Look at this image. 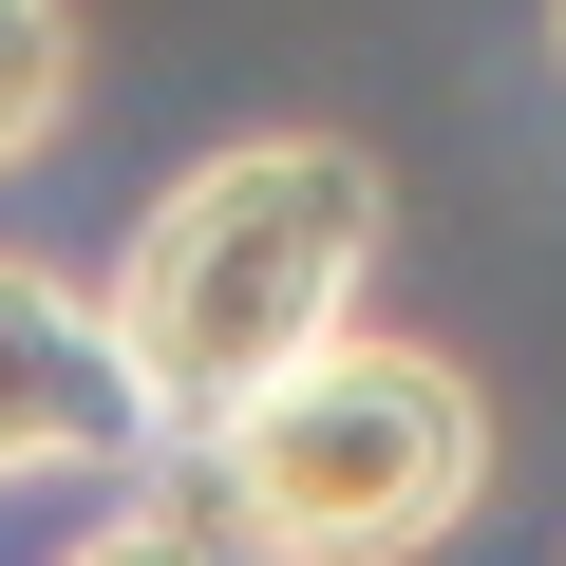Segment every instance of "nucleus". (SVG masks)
<instances>
[{
  "label": "nucleus",
  "mask_w": 566,
  "mask_h": 566,
  "mask_svg": "<svg viewBox=\"0 0 566 566\" xmlns=\"http://www.w3.org/2000/svg\"><path fill=\"white\" fill-rule=\"evenodd\" d=\"M547 39H566V20H547Z\"/></svg>",
  "instance_id": "423d86ee"
},
{
  "label": "nucleus",
  "mask_w": 566,
  "mask_h": 566,
  "mask_svg": "<svg viewBox=\"0 0 566 566\" xmlns=\"http://www.w3.org/2000/svg\"><path fill=\"white\" fill-rule=\"evenodd\" d=\"M378 245H397V189H378L359 133H245V151L170 170L151 227H133L114 283H95V340H114L133 416H151L170 453H208L264 378H303V359L359 322Z\"/></svg>",
  "instance_id": "f257e3e1"
},
{
  "label": "nucleus",
  "mask_w": 566,
  "mask_h": 566,
  "mask_svg": "<svg viewBox=\"0 0 566 566\" xmlns=\"http://www.w3.org/2000/svg\"><path fill=\"white\" fill-rule=\"evenodd\" d=\"M76 133V20L57 0H0V170H39Z\"/></svg>",
  "instance_id": "39448f33"
},
{
  "label": "nucleus",
  "mask_w": 566,
  "mask_h": 566,
  "mask_svg": "<svg viewBox=\"0 0 566 566\" xmlns=\"http://www.w3.org/2000/svg\"><path fill=\"white\" fill-rule=\"evenodd\" d=\"M57 566H245V528H227V510H208V472L170 453V472H133V491H114Z\"/></svg>",
  "instance_id": "20e7f679"
},
{
  "label": "nucleus",
  "mask_w": 566,
  "mask_h": 566,
  "mask_svg": "<svg viewBox=\"0 0 566 566\" xmlns=\"http://www.w3.org/2000/svg\"><path fill=\"white\" fill-rule=\"evenodd\" d=\"M208 510L245 528V566H416L491 510V397L434 340H322L303 378H264L208 453Z\"/></svg>",
  "instance_id": "f03ea898"
},
{
  "label": "nucleus",
  "mask_w": 566,
  "mask_h": 566,
  "mask_svg": "<svg viewBox=\"0 0 566 566\" xmlns=\"http://www.w3.org/2000/svg\"><path fill=\"white\" fill-rule=\"evenodd\" d=\"M39 472H151V416H133L95 303L0 245V491H39Z\"/></svg>",
  "instance_id": "7ed1b4c3"
}]
</instances>
